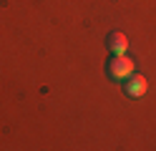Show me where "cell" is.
Listing matches in <instances>:
<instances>
[{
	"label": "cell",
	"instance_id": "6da1fadb",
	"mask_svg": "<svg viewBox=\"0 0 156 151\" xmlns=\"http://www.w3.org/2000/svg\"><path fill=\"white\" fill-rule=\"evenodd\" d=\"M131 73H133V60L126 53L123 56H111L108 63H106V76L111 81H116V83H119V81H126Z\"/></svg>",
	"mask_w": 156,
	"mask_h": 151
},
{
	"label": "cell",
	"instance_id": "7a4b0ae2",
	"mask_svg": "<svg viewBox=\"0 0 156 151\" xmlns=\"http://www.w3.org/2000/svg\"><path fill=\"white\" fill-rule=\"evenodd\" d=\"M123 91H126L129 98H141V96H146V91H149V81H146L141 73H131L129 78H126Z\"/></svg>",
	"mask_w": 156,
	"mask_h": 151
},
{
	"label": "cell",
	"instance_id": "3957f363",
	"mask_svg": "<svg viewBox=\"0 0 156 151\" xmlns=\"http://www.w3.org/2000/svg\"><path fill=\"white\" fill-rule=\"evenodd\" d=\"M106 45H108L111 56H123L126 50H129V38H126V33H121V30H111L108 38H106Z\"/></svg>",
	"mask_w": 156,
	"mask_h": 151
}]
</instances>
